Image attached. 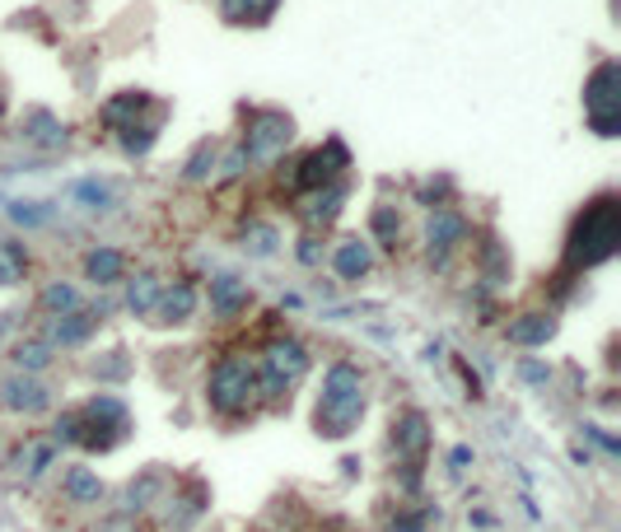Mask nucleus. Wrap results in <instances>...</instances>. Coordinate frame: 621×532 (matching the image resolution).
<instances>
[{
  "instance_id": "obj_21",
  "label": "nucleus",
  "mask_w": 621,
  "mask_h": 532,
  "mask_svg": "<svg viewBox=\"0 0 621 532\" xmlns=\"http://www.w3.org/2000/svg\"><path fill=\"white\" fill-rule=\"evenodd\" d=\"M160 290H164V286H160V276H136V280H131V290H127V294H131V308H141V313H145V308L154 304V294H160Z\"/></svg>"
},
{
  "instance_id": "obj_27",
  "label": "nucleus",
  "mask_w": 621,
  "mask_h": 532,
  "mask_svg": "<svg viewBox=\"0 0 621 532\" xmlns=\"http://www.w3.org/2000/svg\"><path fill=\"white\" fill-rule=\"evenodd\" d=\"M243 243H248V248H253V253H267V248H271L276 239H271V229H267V225H253V233H248V239H243Z\"/></svg>"
},
{
  "instance_id": "obj_20",
  "label": "nucleus",
  "mask_w": 621,
  "mask_h": 532,
  "mask_svg": "<svg viewBox=\"0 0 621 532\" xmlns=\"http://www.w3.org/2000/svg\"><path fill=\"white\" fill-rule=\"evenodd\" d=\"M271 10H276V0H225L229 20H248V14H253V20H267Z\"/></svg>"
},
{
  "instance_id": "obj_2",
  "label": "nucleus",
  "mask_w": 621,
  "mask_h": 532,
  "mask_svg": "<svg viewBox=\"0 0 621 532\" xmlns=\"http://www.w3.org/2000/svg\"><path fill=\"white\" fill-rule=\"evenodd\" d=\"M206 393H211L215 411H225V416H239V411H248L253 402H262V397H257V383H253V369H248L243 359H225V365H215Z\"/></svg>"
},
{
  "instance_id": "obj_7",
  "label": "nucleus",
  "mask_w": 621,
  "mask_h": 532,
  "mask_svg": "<svg viewBox=\"0 0 621 532\" xmlns=\"http://www.w3.org/2000/svg\"><path fill=\"white\" fill-rule=\"evenodd\" d=\"M267 373H276L281 383H290V379H300V373L308 369V355H304V346L300 341H271L267 346Z\"/></svg>"
},
{
  "instance_id": "obj_19",
  "label": "nucleus",
  "mask_w": 621,
  "mask_h": 532,
  "mask_svg": "<svg viewBox=\"0 0 621 532\" xmlns=\"http://www.w3.org/2000/svg\"><path fill=\"white\" fill-rule=\"evenodd\" d=\"M375 233H379L383 248H393L397 233H402V215H397L393 206H379V211H375Z\"/></svg>"
},
{
  "instance_id": "obj_14",
  "label": "nucleus",
  "mask_w": 621,
  "mask_h": 532,
  "mask_svg": "<svg viewBox=\"0 0 621 532\" xmlns=\"http://www.w3.org/2000/svg\"><path fill=\"white\" fill-rule=\"evenodd\" d=\"M89 332H94V318H89V313H61L52 341H66V346H75V341L89 337Z\"/></svg>"
},
{
  "instance_id": "obj_24",
  "label": "nucleus",
  "mask_w": 621,
  "mask_h": 532,
  "mask_svg": "<svg viewBox=\"0 0 621 532\" xmlns=\"http://www.w3.org/2000/svg\"><path fill=\"white\" fill-rule=\"evenodd\" d=\"M20 266H24V257H20V248H0V286H10V280H20Z\"/></svg>"
},
{
  "instance_id": "obj_1",
  "label": "nucleus",
  "mask_w": 621,
  "mask_h": 532,
  "mask_svg": "<svg viewBox=\"0 0 621 532\" xmlns=\"http://www.w3.org/2000/svg\"><path fill=\"white\" fill-rule=\"evenodd\" d=\"M617 243H621V215H617V201L603 197L580 215V225L570 233V248H566V262L574 271L594 266V262H608L617 253Z\"/></svg>"
},
{
  "instance_id": "obj_25",
  "label": "nucleus",
  "mask_w": 621,
  "mask_h": 532,
  "mask_svg": "<svg viewBox=\"0 0 621 532\" xmlns=\"http://www.w3.org/2000/svg\"><path fill=\"white\" fill-rule=\"evenodd\" d=\"M66 486H71V495H75V499H94V495H99V481L89 477V472H71V477H66Z\"/></svg>"
},
{
  "instance_id": "obj_18",
  "label": "nucleus",
  "mask_w": 621,
  "mask_h": 532,
  "mask_svg": "<svg viewBox=\"0 0 621 532\" xmlns=\"http://www.w3.org/2000/svg\"><path fill=\"white\" fill-rule=\"evenodd\" d=\"M85 271L94 276V280H117V276H122V257H117V253H107V248H103V253H89Z\"/></svg>"
},
{
  "instance_id": "obj_3",
  "label": "nucleus",
  "mask_w": 621,
  "mask_h": 532,
  "mask_svg": "<svg viewBox=\"0 0 621 532\" xmlns=\"http://www.w3.org/2000/svg\"><path fill=\"white\" fill-rule=\"evenodd\" d=\"M584 107H588V122L603 131V136H612L621 127V93H617V66L608 61V66H598V75L588 80L584 89Z\"/></svg>"
},
{
  "instance_id": "obj_26",
  "label": "nucleus",
  "mask_w": 621,
  "mask_h": 532,
  "mask_svg": "<svg viewBox=\"0 0 621 532\" xmlns=\"http://www.w3.org/2000/svg\"><path fill=\"white\" fill-rule=\"evenodd\" d=\"M14 359H20L24 369H38V365H48V346H20Z\"/></svg>"
},
{
  "instance_id": "obj_5",
  "label": "nucleus",
  "mask_w": 621,
  "mask_h": 532,
  "mask_svg": "<svg viewBox=\"0 0 621 532\" xmlns=\"http://www.w3.org/2000/svg\"><path fill=\"white\" fill-rule=\"evenodd\" d=\"M341 206H346V187H341V182H328V187H314V192H300V197H294V211L304 215L308 229L332 225Z\"/></svg>"
},
{
  "instance_id": "obj_22",
  "label": "nucleus",
  "mask_w": 621,
  "mask_h": 532,
  "mask_svg": "<svg viewBox=\"0 0 621 532\" xmlns=\"http://www.w3.org/2000/svg\"><path fill=\"white\" fill-rule=\"evenodd\" d=\"M75 304H80V300H75L71 286H48V290H42V308H52V313H75Z\"/></svg>"
},
{
  "instance_id": "obj_9",
  "label": "nucleus",
  "mask_w": 621,
  "mask_h": 532,
  "mask_svg": "<svg viewBox=\"0 0 621 532\" xmlns=\"http://www.w3.org/2000/svg\"><path fill=\"white\" fill-rule=\"evenodd\" d=\"M393 444H397V453H402V458H421V453H426V444H430V430H426V420L416 416V411L397 416V426H393Z\"/></svg>"
},
{
  "instance_id": "obj_16",
  "label": "nucleus",
  "mask_w": 621,
  "mask_h": 532,
  "mask_svg": "<svg viewBox=\"0 0 621 532\" xmlns=\"http://www.w3.org/2000/svg\"><path fill=\"white\" fill-rule=\"evenodd\" d=\"M5 402H10V406H24V411H38V406L48 402V393H42L38 383H28V379H24V383L14 379V383L5 388Z\"/></svg>"
},
{
  "instance_id": "obj_10",
  "label": "nucleus",
  "mask_w": 621,
  "mask_h": 532,
  "mask_svg": "<svg viewBox=\"0 0 621 532\" xmlns=\"http://www.w3.org/2000/svg\"><path fill=\"white\" fill-rule=\"evenodd\" d=\"M462 233H468V225H462V215L454 211H444V215H430V253L434 257H444L448 248H454Z\"/></svg>"
},
{
  "instance_id": "obj_11",
  "label": "nucleus",
  "mask_w": 621,
  "mask_h": 532,
  "mask_svg": "<svg viewBox=\"0 0 621 532\" xmlns=\"http://www.w3.org/2000/svg\"><path fill=\"white\" fill-rule=\"evenodd\" d=\"M141 107H145L141 93H117V99L103 103V122H107V127H136V122H141V117H136Z\"/></svg>"
},
{
  "instance_id": "obj_28",
  "label": "nucleus",
  "mask_w": 621,
  "mask_h": 532,
  "mask_svg": "<svg viewBox=\"0 0 621 532\" xmlns=\"http://www.w3.org/2000/svg\"><path fill=\"white\" fill-rule=\"evenodd\" d=\"M300 257H304V262H318V243H314V239L300 243Z\"/></svg>"
},
{
  "instance_id": "obj_8",
  "label": "nucleus",
  "mask_w": 621,
  "mask_h": 532,
  "mask_svg": "<svg viewBox=\"0 0 621 532\" xmlns=\"http://www.w3.org/2000/svg\"><path fill=\"white\" fill-rule=\"evenodd\" d=\"M150 313V318L154 322H182V318H188V313H192V290L188 286H174V290H160V294H154V304L145 308Z\"/></svg>"
},
{
  "instance_id": "obj_4",
  "label": "nucleus",
  "mask_w": 621,
  "mask_h": 532,
  "mask_svg": "<svg viewBox=\"0 0 621 532\" xmlns=\"http://www.w3.org/2000/svg\"><path fill=\"white\" fill-rule=\"evenodd\" d=\"M290 145V122L281 113H267V117H257L253 127H248V145L243 154L248 160H257V164H271V160H281Z\"/></svg>"
},
{
  "instance_id": "obj_17",
  "label": "nucleus",
  "mask_w": 621,
  "mask_h": 532,
  "mask_svg": "<svg viewBox=\"0 0 621 532\" xmlns=\"http://www.w3.org/2000/svg\"><path fill=\"white\" fill-rule=\"evenodd\" d=\"M24 131L34 136V140H42V145H61V140H66V131H61L48 113H34V117L24 122Z\"/></svg>"
},
{
  "instance_id": "obj_6",
  "label": "nucleus",
  "mask_w": 621,
  "mask_h": 532,
  "mask_svg": "<svg viewBox=\"0 0 621 532\" xmlns=\"http://www.w3.org/2000/svg\"><path fill=\"white\" fill-rule=\"evenodd\" d=\"M360 411H365V397H318V430L328 434V440H341V434H351L360 426Z\"/></svg>"
},
{
  "instance_id": "obj_12",
  "label": "nucleus",
  "mask_w": 621,
  "mask_h": 532,
  "mask_svg": "<svg viewBox=\"0 0 621 532\" xmlns=\"http://www.w3.org/2000/svg\"><path fill=\"white\" fill-rule=\"evenodd\" d=\"M369 271V248L360 239H351V243H341L337 248V276L341 280H355V276H365Z\"/></svg>"
},
{
  "instance_id": "obj_15",
  "label": "nucleus",
  "mask_w": 621,
  "mask_h": 532,
  "mask_svg": "<svg viewBox=\"0 0 621 532\" xmlns=\"http://www.w3.org/2000/svg\"><path fill=\"white\" fill-rule=\"evenodd\" d=\"M509 337L523 341V346H542V341L552 337V318H542V313L537 318H519L515 327H509Z\"/></svg>"
},
{
  "instance_id": "obj_13",
  "label": "nucleus",
  "mask_w": 621,
  "mask_h": 532,
  "mask_svg": "<svg viewBox=\"0 0 621 532\" xmlns=\"http://www.w3.org/2000/svg\"><path fill=\"white\" fill-rule=\"evenodd\" d=\"M360 393V369L355 365H332L328 383H322V397H355Z\"/></svg>"
},
{
  "instance_id": "obj_23",
  "label": "nucleus",
  "mask_w": 621,
  "mask_h": 532,
  "mask_svg": "<svg viewBox=\"0 0 621 532\" xmlns=\"http://www.w3.org/2000/svg\"><path fill=\"white\" fill-rule=\"evenodd\" d=\"M215 160H220V154H215L211 145H201V150H197V160L188 164V174H182V178H188V182H201V178H211V168H215Z\"/></svg>"
}]
</instances>
